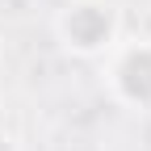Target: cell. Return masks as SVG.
<instances>
[{
  "mask_svg": "<svg viewBox=\"0 0 151 151\" xmlns=\"http://www.w3.org/2000/svg\"><path fill=\"white\" fill-rule=\"evenodd\" d=\"M50 34L63 55L101 63L122 38V13L113 0H63L50 17Z\"/></svg>",
  "mask_w": 151,
  "mask_h": 151,
  "instance_id": "6da1fadb",
  "label": "cell"
},
{
  "mask_svg": "<svg viewBox=\"0 0 151 151\" xmlns=\"http://www.w3.org/2000/svg\"><path fill=\"white\" fill-rule=\"evenodd\" d=\"M101 67L105 97L118 109L151 113V38H118V46L101 59Z\"/></svg>",
  "mask_w": 151,
  "mask_h": 151,
  "instance_id": "7a4b0ae2",
  "label": "cell"
},
{
  "mask_svg": "<svg viewBox=\"0 0 151 151\" xmlns=\"http://www.w3.org/2000/svg\"><path fill=\"white\" fill-rule=\"evenodd\" d=\"M0 151H21L17 134H13V130H4V126H0Z\"/></svg>",
  "mask_w": 151,
  "mask_h": 151,
  "instance_id": "3957f363",
  "label": "cell"
}]
</instances>
